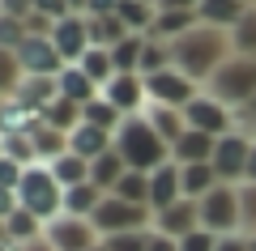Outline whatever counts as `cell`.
<instances>
[{
	"instance_id": "6da1fadb",
	"label": "cell",
	"mask_w": 256,
	"mask_h": 251,
	"mask_svg": "<svg viewBox=\"0 0 256 251\" xmlns=\"http://www.w3.org/2000/svg\"><path fill=\"white\" fill-rule=\"evenodd\" d=\"M230 55H235V47H230V30L205 26V21H196L188 34H180L171 43L175 68H180L184 77H192L196 85H210V77L230 60Z\"/></svg>"
},
{
	"instance_id": "7a4b0ae2",
	"label": "cell",
	"mask_w": 256,
	"mask_h": 251,
	"mask_svg": "<svg viewBox=\"0 0 256 251\" xmlns=\"http://www.w3.org/2000/svg\"><path fill=\"white\" fill-rule=\"evenodd\" d=\"M116 153L128 162V171H146V175H154L158 166L171 162V145L154 132V124L146 119V111H141V115H128L124 124L116 128Z\"/></svg>"
},
{
	"instance_id": "3957f363",
	"label": "cell",
	"mask_w": 256,
	"mask_h": 251,
	"mask_svg": "<svg viewBox=\"0 0 256 251\" xmlns=\"http://www.w3.org/2000/svg\"><path fill=\"white\" fill-rule=\"evenodd\" d=\"M18 205L30 209L38 222H56V217L64 213V188H60V179L52 175V166H38V162L26 166L22 188H18Z\"/></svg>"
},
{
	"instance_id": "277c9868",
	"label": "cell",
	"mask_w": 256,
	"mask_h": 251,
	"mask_svg": "<svg viewBox=\"0 0 256 251\" xmlns=\"http://www.w3.org/2000/svg\"><path fill=\"white\" fill-rule=\"evenodd\" d=\"M205 90H210L214 98H222L230 111L248 107V102L256 98V55H230V60L210 77Z\"/></svg>"
},
{
	"instance_id": "5b68a950",
	"label": "cell",
	"mask_w": 256,
	"mask_h": 251,
	"mask_svg": "<svg viewBox=\"0 0 256 251\" xmlns=\"http://www.w3.org/2000/svg\"><path fill=\"white\" fill-rule=\"evenodd\" d=\"M196 209H201V230L210 234H244V209H239V188H230V183H218V188L210 192V196L196 200Z\"/></svg>"
},
{
	"instance_id": "8992f818",
	"label": "cell",
	"mask_w": 256,
	"mask_h": 251,
	"mask_svg": "<svg viewBox=\"0 0 256 251\" xmlns=\"http://www.w3.org/2000/svg\"><path fill=\"white\" fill-rule=\"evenodd\" d=\"M94 230L102 234V239H111V234H132V230H150L154 226V213H150L146 205H132V200H120V196H107L98 205V213L90 217Z\"/></svg>"
},
{
	"instance_id": "52a82bcc",
	"label": "cell",
	"mask_w": 256,
	"mask_h": 251,
	"mask_svg": "<svg viewBox=\"0 0 256 251\" xmlns=\"http://www.w3.org/2000/svg\"><path fill=\"white\" fill-rule=\"evenodd\" d=\"M248 162H252V136H244V132L218 136L214 158H210V166L218 171V183H230V188L248 183Z\"/></svg>"
},
{
	"instance_id": "ba28073f",
	"label": "cell",
	"mask_w": 256,
	"mask_h": 251,
	"mask_svg": "<svg viewBox=\"0 0 256 251\" xmlns=\"http://www.w3.org/2000/svg\"><path fill=\"white\" fill-rule=\"evenodd\" d=\"M184 119H188L192 132H210V136L235 132V111H230L222 98H214L210 90H201L196 98L188 102V107H184Z\"/></svg>"
},
{
	"instance_id": "9c48e42d",
	"label": "cell",
	"mask_w": 256,
	"mask_h": 251,
	"mask_svg": "<svg viewBox=\"0 0 256 251\" xmlns=\"http://www.w3.org/2000/svg\"><path fill=\"white\" fill-rule=\"evenodd\" d=\"M146 90H150V102H158V107H188L196 94L205 90V85H196L192 77H184L180 68H162L154 72V77H146Z\"/></svg>"
},
{
	"instance_id": "30bf717a",
	"label": "cell",
	"mask_w": 256,
	"mask_h": 251,
	"mask_svg": "<svg viewBox=\"0 0 256 251\" xmlns=\"http://www.w3.org/2000/svg\"><path fill=\"white\" fill-rule=\"evenodd\" d=\"M47 239H52L56 251H94L102 243V234L94 230L90 217H68L60 213L56 222H47Z\"/></svg>"
},
{
	"instance_id": "8fae6325",
	"label": "cell",
	"mask_w": 256,
	"mask_h": 251,
	"mask_svg": "<svg viewBox=\"0 0 256 251\" xmlns=\"http://www.w3.org/2000/svg\"><path fill=\"white\" fill-rule=\"evenodd\" d=\"M102 98L120 111V115H141L150 107V90H146V77L141 72H116L111 85H102Z\"/></svg>"
},
{
	"instance_id": "7c38bea8",
	"label": "cell",
	"mask_w": 256,
	"mask_h": 251,
	"mask_svg": "<svg viewBox=\"0 0 256 251\" xmlns=\"http://www.w3.org/2000/svg\"><path fill=\"white\" fill-rule=\"evenodd\" d=\"M52 43H56V51L64 55V64H77L94 47L90 43V17H86V13H68V17H60L56 30H52Z\"/></svg>"
},
{
	"instance_id": "4fadbf2b",
	"label": "cell",
	"mask_w": 256,
	"mask_h": 251,
	"mask_svg": "<svg viewBox=\"0 0 256 251\" xmlns=\"http://www.w3.org/2000/svg\"><path fill=\"white\" fill-rule=\"evenodd\" d=\"M13 55H18V64L26 68V77H60V68H64V55L56 51L52 38H34L30 34Z\"/></svg>"
},
{
	"instance_id": "5bb4252c",
	"label": "cell",
	"mask_w": 256,
	"mask_h": 251,
	"mask_svg": "<svg viewBox=\"0 0 256 251\" xmlns=\"http://www.w3.org/2000/svg\"><path fill=\"white\" fill-rule=\"evenodd\" d=\"M175 200H184V166L180 162H166V166H158V171L150 175V209L162 213Z\"/></svg>"
},
{
	"instance_id": "9a60e30c",
	"label": "cell",
	"mask_w": 256,
	"mask_h": 251,
	"mask_svg": "<svg viewBox=\"0 0 256 251\" xmlns=\"http://www.w3.org/2000/svg\"><path fill=\"white\" fill-rule=\"evenodd\" d=\"M154 230L158 234H171V239H184V234L201 230V209H196V200H175L171 209H162V213H154Z\"/></svg>"
},
{
	"instance_id": "2e32d148",
	"label": "cell",
	"mask_w": 256,
	"mask_h": 251,
	"mask_svg": "<svg viewBox=\"0 0 256 251\" xmlns=\"http://www.w3.org/2000/svg\"><path fill=\"white\" fill-rule=\"evenodd\" d=\"M26 136H30V149H34V162H38V166H52L56 158L68 153V132L43 124V119H34V124L26 128Z\"/></svg>"
},
{
	"instance_id": "e0dca14e",
	"label": "cell",
	"mask_w": 256,
	"mask_h": 251,
	"mask_svg": "<svg viewBox=\"0 0 256 251\" xmlns=\"http://www.w3.org/2000/svg\"><path fill=\"white\" fill-rule=\"evenodd\" d=\"M0 230H4V247H26V243H34V239H43L47 234V222H38L30 209H13V213H4L0 217Z\"/></svg>"
},
{
	"instance_id": "ac0fdd59",
	"label": "cell",
	"mask_w": 256,
	"mask_h": 251,
	"mask_svg": "<svg viewBox=\"0 0 256 251\" xmlns=\"http://www.w3.org/2000/svg\"><path fill=\"white\" fill-rule=\"evenodd\" d=\"M111 145H116V132L94 128V124H77L73 132H68V149H73L77 158H86V162H94L98 153H107Z\"/></svg>"
},
{
	"instance_id": "d6986e66",
	"label": "cell",
	"mask_w": 256,
	"mask_h": 251,
	"mask_svg": "<svg viewBox=\"0 0 256 251\" xmlns=\"http://www.w3.org/2000/svg\"><path fill=\"white\" fill-rule=\"evenodd\" d=\"M214 145H218V136L210 132H184L180 141L171 145V162H180V166H196V162H210L214 158Z\"/></svg>"
},
{
	"instance_id": "ffe728a7",
	"label": "cell",
	"mask_w": 256,
	"mask_h": 251,
	"mask_svg": "<svg viewBox=\"0 0 256 251\" xmlns=\"http://www.w3.org/2000/svg\"><path fill=\"white\" fill-rule=\"evenodd\" d=\"M56 85H60V98L77 102V107H86V102H94V98L102 94L98 85H94V81L82 72V64H64L60 77H56Z\"/></svg>"
},
{
	"instance_id": "44dd1931",
	"label": "cell",
	"mask_w": 256,
	"mask_h": 251,
	"mask_svg": "<svg viewBox=\"0 0 256 251\" xmlns=\"http://www.w3.org/2000/svg\"><path fill=\"white\" fill-rule=\"evenodd\" d=\"M252 9L248 0H201V9H196V17L205 21V26H218V30H235L239 21H244V13Z\"/></svg>"
},
{
	"instance_id": "7402d4cb",
	"label": "cell",
	"mask_w": 256,
	"mask_h": 251,
	"mask_svg": "<svg viewBox=\"0 0 256 251\" xmlns=\"http://www.w3.org/2000/svg\"><path fill=\"white\" fill-rule=\"evenodd\" d=\"M124 175H128V162L116 153V145H111L107 153H98V158L90 162V183H94V188H102L107 196L120 188V179H124Z\"/></svg>"
},
{
	"instance_id": "603a6c76",
	"label": "cell",
	"mask_w": 256,
	"mask_h": 251,
	"mask_svg": "<svg viewBox=\"0 0 256 251\" xmlns=\"http://www.w3.org/2000/svg\"><path fill=\"white\" fill-rule=\"evenodd\" d=\"M146 119L154 124V132L162 136L166 145H175L184 132H188V119H184L180 107H158V102H150V107H146Z\"/></svg>"
},
{
	"instance_id": "cb8c5ba5",
	"label": "cell",
	"mask_w": 256,
	"mask_h": 251,
	"mask_svg": "<svg viewBox=\"0 0 256 251\" xmlns=\"http://www.w3.org/2000/svg\"><path fill=\"white\" fill-rule=\"evenodd\" d=\"M102 200H107L102 188H94V183H77V188L64 192V213H68V217H94Z\"/></svg>"
},
{
	"instance_id": "d4e9b609",
	"label": "cell",
	"mask_w": 256,
	"mask_h": 251,
	"mask_svg": "<svg viewBox=\"0 0 256 251\" xmlns=\"http://www.w3.org/2000/svg\"><path fill=\"white\" fill-rule=\"evenodd\" d=\"M196 21H201V17H196V13H188V9H158V21H154V30H150V34L162 38V43H175V38L188 34Z\"/></svg>"
},
{
	"instance_id": "484cf974",
	"label": "cell",
	"mask_w": 256,
	"mask_h": 251,
	"mask_svg": "<svg viewBox=\"0 0 256 251\" xmlns=\"http://www.w3.org/2000/svg\"><path fill=\"white\" fill-rule=\"evenodd\" d=\"M132 34V30L124 26V17H120V13H107V17H90V43L94 47H120L124 43V38Z\"/></svg>"
},
{
	"instance_id": "4316f807",
	"label": "cell",
	"mask_w": 256,
	"mask_h": 251,
	"mask_svg": "<svg viewBox=\"0 0 256 251\" xmlns=\"http://www.w3.org/2000/svg\"><path fill=\"white\" fill-rule=\"evenodd\" d=\"M77 64H82V72L94 81V85H98V90H102V85H111V81H116V72H120L107 47H90V51H86Z\"/></svg>"
},
{
	"instance_id": "83f0119b",
	"label": "cell",
	"mask_w": 256,
	"mask_h": 251,
	"mask_svg": "<svg viewBox=\"0 0 256 251\" xmlns=\"http://www.w3.org/2000/svg\"><path fill=\"white\" fill-rule=\"evenodd\" d=\"M218 188V171L210 162H196V166H184V196L188 200H201Z\"/></svg>"
},
{
	"instance_id": "f1b7e54d",
	"label": "cell",
	"mask_w": 256,
	"mask_h": 251,
	"mask_svg": "<svg viewBox=\"0 0 256 251\" xmlns=\"http://www.w3.org/2000/svg\"><path fill=\"white\" fill-rule=\"evenodd\" d=\"M52 175L60 179V188L68 192V188H77V183H90V162L77 158V153L68 149L64 158H56V162H52Z\"/></svg>"
},
{
	"instance_id": "f546056e",
	"label": "cell",
	"mask_w": 256,
	"mask_h": 251,
	"mask_svg": "<svg viewBox=\"0 0 256 251\" xmlns=\"http://www.w3.org/2000/svg\"><path fill=\"white\" fill-rule=\"evenodd\" d=\"M162 68H175V60H171V43H162V38H154V34H146V51H141V77H154V72H162Z\"/></svg>"
},
{
	"instance_id": "4dcf8cb0",
	"label": "cell",
	"mask_w": 256,
	"mask_h": 251,
	"mask_svg": "<svg viewBox=\"0 0 256 251\" xmlns=\"http://www.w3.org/2000/svg\"><path fill=\"white\" fill-rule=\"evenodd\" d=\"M82 124H94V128H107V132H116V128L124 124V115H120V111L98 94L94 102H86V107H82Z\"/></svg>"
},
{
	"instance_id": "1f68e13d",
	"label": "cell",
	"mask_w": 256,
	"mask_h": 251,
	"mask_svg": "<svg viewBox=\"0 0 256 251\" xmlns=\"http://www.w3.org/2000/svg\"><path fill=\"white\" fill-rule=\"evenodd\" d=\"M38 119H43V124H52V128H60V132H73V128L82 124V107H77V102H68V98H56Z\"/></svg>"
},
{
	"instance_id": "d6a6232c",
	"label": "cell",
	"mask_w": 256,
	"mask_h": 251,
	"mask_svg": "<svg viewBox=\"0 0 256 251\" xmlns=\"http://www.w3.org/2000/svg\"><path fill=\"white\" fill-rule=\"evenodd\" d=\"M111 196L132 200V205H146V209H150V175H146V171H128L124 179H120V188L111 192ZM150 213H154V209H150Z\"/></svg>"
},
{
	"instance_id": "836d02e7",
	"label": "cell",
	"mask_w": 256,
	"mask_h": 251,
	"mask_svg": "<svg viewBox=\"0 0 256 251\" xmlns=\"http://www.w3.org/2000/svg\"><path fill=\"white\" fill-rule=\"evenodd\" d=\"M141 51H146V34H128L120 47H111V60L120 72H137L141 68Z\"/></svg>"
},
{
	"instance_id": "e575fe53",
	"label": "cell",
	"mask_w": 256,
	"mask_h": 251,
	"mask_svg": "<svg viewBox=\"0 0 256 251\" xmlns=\"http://www.w3.org/2000/svg\"><path fill=\"white\" fill-rule=\"evenodd\" d=\"M230 47H235V55H256V4L244 13V21L230 30Z\"/></svg>"
},
{
	"instance_id": "d590c367",
	"label": "cell",
	"mask_w": 256,
	"mask_h": 251,
	"mask_svg": "<svg viewBox=\"0 0 256 251\" xmlns=\"http://www.w3.org/2000/svg\"><path fill=\"white\" fill-rule=\"evenodd\" d=\"M150 234H154V226L150 230H132V234H111L102 243H107V251H150Z\"/></svg>"
},
{
	"instance_id": "8d00e7d4",
	"label": "cell",
	"mask_w": 256,
	"mask_h": 251,
	"mask_svg": "<svg viewBox=\"0 0 256 251\" xmlns=\"http://www.w3.org/2000/svg\"><path fill=\"white\" fill-rule=\"evenodd\" d=\"M26 38H30L26 21H18V17H0V51H18Z\"/></svg>"
},
{
	"instance_id": "74e56055",
	"label": "cell",
	"mask_w": 256,
	"mask_h": 251,
	"mask_svg": "<svg viewBox=\"0 0 256 251\" xmlns=\"http://www.w3.org/2000/svg\"><path fill=\"white\" fill-rule=\"evenodd\" d=\"M239 209H244V234H256V183H239Z\"/></svg>"
},
{
	"instance_id": "f35d334b",
	"label": "cell",
	"mask_w": 256,
	"mask_h": 251,
	"mask_svg": "<svg viewBox=\"0 0 256 251\" xmlns=\"http://www.w3.org/2000/svg\"><path fill=\"white\" fill-rule=\"evenodd\" d=\"M214 247H218V234H210V230H192L180 239V251H214Z\"/></svg>"
},
{
	"instance_id": "ab89813d",
	"label": "cell",
	"mask_w": 256,
	"mask_h": 251,
	"mask_svg": "<svg viewBox=\"0 0 256 251\" xmlns=\"http://www.w3.org/2000/svg\"><path fill=\"white\" fill-rule=\"evenodd\" d=\"M235 132H244V136H252V141H256V98L248 102V107L235 111Z\"/></svg>"
},
{
	"instance_id": "60d3db41",
	"label": "cell",
	"mask_w": 256,
	"mask_h": 251,
	"mask_svg": "<svg viewBox=\"0 0 256 251\" xmlns=\"http://www.w3.org/2000/svg\"><path fill=\"white\" fill-rule=\"evenodd\" d=\"M34 13L60 21V17H68V13H73V4H68V0H34Z\"/></svg>"
},
{
	"instance_id": "b9f144b4",
	"label": "cell",
	"mask_w": 256,
	"mask_h": 251,
	"mask_svg": "<svg viewBox=\"0 0 256 251\" xmlns=\"http://www.w3.org/2000/svg\"><path fill=\"white\" fill-rule=\"evenodd\" d=\"M30 13H34V0H0V17H18V21H26Z\"/></svg>"
},
{
	"instance_id": "7bdbcfd3",
	"label": "cell",
	"mask_w": 256,
	"mask_h": 251,
	"mask_svg": "<svg viewBox=\"0 0 256 251\" xmlns=\"http://www.w3.org/2000/svg\"><path fill=\"white\" fill-rule=\"evenodd\" d=\"M86 17H107V13H120V0H86Z\"/></svg>"
},
{
	"instance_id": "ee69618b",
	"label": "cell",
	"mask_w": 256,
	"mask_h": 251,
	"mask_svg": "<svg viewBox=\"0 0 256 251\" xmlns=\"http://www.w3.org/2000/svg\"><path fill=\"white\" fill-rule=\"evenodd\" d=\"M214 251H248V234H222Z\"/></svg>"
},
{
	"instance_id": "f6af8a7d",
	"label": "cell",
	"mask_w": 256,
	"mask_h": 251,
	"mask_svg": "<svg viewBox=\"0 0 256 251\" xmlns=\"http://www.w3.org/2000/svg\"><path fill=\"white\" fill-rule=\"evenodd\" d=\"M150 251H180V239H171V234H150Z\"/></svg>"
},
{
	"instance_id": "bcb514c9",
	"label": "cell",
	"mask_w": 256,
	"mask_h": 251,
	"mask_svg": "<svg viewBox=\"0 0 256 251\" xmlns=\"http://www.w3.org/2000/svg\"><path fill=\"white\" fill-rule=\"evenodd\" d=\"M158 9H188V13H196L201 0H158Z\"/></svg>"
},
{
	"instance_id": "7dc6e473",
	"label": "cell",
	"mask_w": 256,
	"mask_h": 251,
	"mask_svg": "<svg viewBox=\"0 0 256 251\" xmlns=\"http://www.w3.org/2000/svg\"><path fill=\"white\" fill-rule=\"evenodd\" d=\"M4 251H56V247H52V239H47V234H43V239L26 243V247H4Z\"/></svg>"
},
{
	"instance_id": "c3c4849f",
	"label": "cell",
	"mask_w": 256,
	"mask_h": 251,
	"mask_svg": "<svg viewBox=\"0 0 256 251\" xmlns=\"http://www.w3.org/2000/svg\"><path fill=\"white\" fill-rule=\"evenodd\" d=\"M248 183H256V141H252V162H248Z\"/></svg>"
},
{
	"instance_id": "681fc988",
	"label": "cell",
	"mask_w": 256,
	"mask_h": 251,
	"mask_svg": "<svg viewBox=\"0 0 256 251\" xmlns=\"http://www.w3.org/2000/svg\"><path fill=\"white\" fill-rule=\"evenodd\" d=\"M68 4H73V13H82V9H86V0H68Z\"/></svg>"
},
{
	"instance_id": "f907efd6",
	"label": "cell",
	"mask_w": 256,
	"mask_h": 251,
	"mask_svg": "<svg viewBox=\"0 0 256 251\" xmlns=\"http://www.w3.org/2000/svg\"><path fill=\"white\" fill-rule=\"evenodd\" d=\"M248 251H256V234H248Z\"/></svg>"
},
{
	"instance_id": "816d5d0a",
	"label": "cell",
	"mask_w": 256,
	"mask_h": 251,
	"mask_svg": "<svg viewBox=\"0 0 256 251\" xmlns=\"http://www.w3.org/2000/svg\"><path fill=\"white\" fill-rule=\"evenodd\" d=\"M94 251H107V243H98V247H94Z\"/></svg>"
},
{
	"instance_id": "f5cc1de1",
	"label": "cell",
	"mask_w": 256,
	"mask_h": 251,
	"mask_svg": "<svg viewBox=\"0 0 256 251\" xmlns=\"http://www.w3.org/2000/svg\"><path fill=\"white\" fill-rule=\"evenodd\" d=\"M150 4H158V0H150Z\"/></svg>"
},
{
	"instance_id": "db71d44e",
	"label": "cell",
	"mask_w": 256,
	"mask_h": 251,
	"mask_svg": "<svg viewBox=\"0 0 256 251\" xmlns=\"http://www.w3.org/2000/svg\"><path fill=\"white\" fill-rule=\"evenodd\" d=\"M248 4H256V0H248Z\"/></svg>"
}]
</instances>
